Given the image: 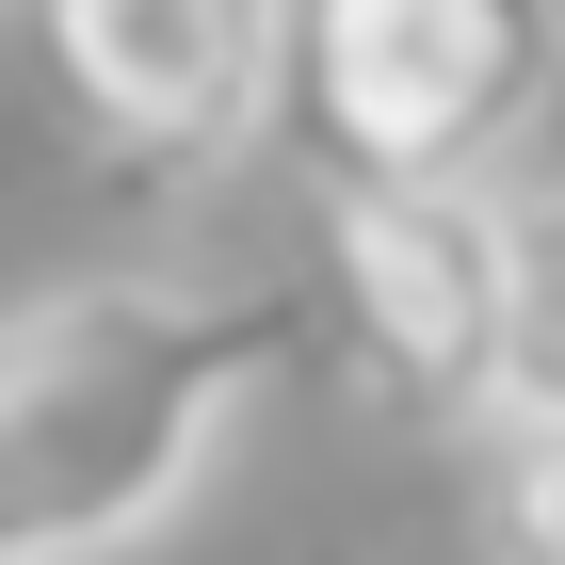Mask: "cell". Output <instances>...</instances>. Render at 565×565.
Here are the masks:
<instances>
[{"label": "cell", "instance_id": "cell-1", "mask_svg": "<svg viewBox=\"0 0 565 565\" xmlns=\"http://www.w3.org/2000/svg\"><path fill=\"white\" fill-rule=\"evenodd\" d=\"M307 291L82 275L0 323V565H114L211 484L226 420L291 372Z\"/></svg>", "mask_w": 565, "mask_h": 565}, {"label": "cell", "instance_id": "cell-2", "mask_svg": "<svg viewBox=\"0 0 565 565\" xmlns=\"http://www.w3.org/2000/svg\"><path fill=\"white\" fill-rule=\"evenodd\" d=\"M565 82V0H291V130L340 178H501Z\"/></svg>", "mask_w": 565, "mask_h": 565}, {"label": "cell", "instance_id": "cell-3", "mask_svg": "<svg viewBox=\"0 0 565 565\" xmlns=\"http://www.w3.org/2000/svg\"><path fill=\"white\" fill-rule=\"evenodd\" d=\"M501 307H518V211L484 178H355L340 194V340L372 404L484 420L501 404Z\"/></svg>", "mask_w": 565, "mask_h": 565}, {"label": "cell", "instance_id": "cell-4", "mask_svg": "<svg viewBox=\"0 0 565 565\" xmlns=\"http://www.w3.org/2000/svg\"><path fill=\"white\" fill-rule=\"evenodd\" d=\"M49 65L114 146L226 162L291 82V0H49Z\"/></svg>", "mask_w": 565, "mask_h": 565}, {"label": "cell", "instance_id": "cell-5", "mask_svg": "<svg viewBox=\"0 0 565 565\" xmlns=\"http://www.w3.org/2000/svg\"><path fill=\"white\" fill-rule=\"evenodd\" d=\"M469 550L565 565V404H484L469 420Z\"/></svg>", "mask_w": 565, "mask_h": 565}, {"label": "cell", "instance_id": "cell-6", "mask_svg": "<svg viewBox=\"0 0 565 565\" xmlns=\"http://www.w3.org/2000/svg\"><path fill=\"white\" fill-rule=\"evenodd\" d=\"M501 404H565V194L518 211V307H501Z\"/></svg>", "mask_w": 565, "mask_h": 565}]
</instances>
